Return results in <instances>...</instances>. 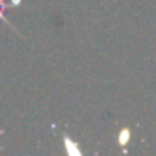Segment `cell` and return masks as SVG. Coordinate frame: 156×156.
I'll return each mask as SVG.
<instances>
[{"instance_id": "6da1fadb", "label": "cell", "mask_w": 156, "mask_h": 156, "mask_svg": "<svg viewBox=\"0 0 156 156\" xmlns=\"http://www.w3.org/2000/svg\"><path fill=\"white\" fill-rule=\"evenodd\" d=\"M64 144H66V148H67V153H69V154H79V149L76 148V143L71 141L67 136H64Z\"/></svg>"}, {"instance_id": "7a4b0ae2", "label": "cell", "mask_w": 156, "mask_h": 156, "mask_svg": "<svg viewBox=\"0 0 156 156\" xmlns=\"http://www.w3.org/2000/svg\"><path fill=\"white\" fill-rule=\"evenodd\" d=\"M0 20L7 22V24L10 25V22H9V19H7V15H5V12H4V9H2V7H0Z\"/></svg>"}, {"instance_id": "3957f363", "label": "cell", "mask_w": 156, "mask_h": 156, "mask_svg": "<svg viewBox=\"0 0 156 156\" xmlns=\"http://www.w3.org/2000/svg\"><path fill=\"white\" fill-rule=\"evenodd\" d=\"M10 5H20V0H10Z\"/></svg>"}, {"instance_id": "277c9868", "label": "cell", "mask_w": 156, "mask_h": 156, "mask_svg": "<svg viewBox=\"0 0 156 156\" xmlns=\"http://www.w3.org/2000/svg\"><path fill=\"white\" fill-rule=\"evenodd\" d=\"M0 7H2V9L7 7V5H5V0H0Z\"/></svg>"}]
</instances>
